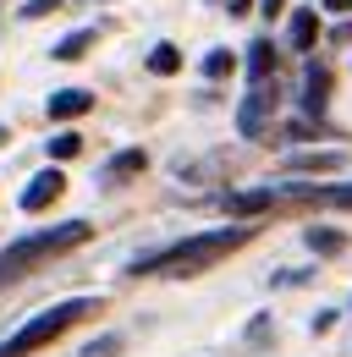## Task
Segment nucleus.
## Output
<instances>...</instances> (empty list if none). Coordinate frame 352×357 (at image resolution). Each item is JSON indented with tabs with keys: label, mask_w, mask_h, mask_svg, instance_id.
<instances>
[{
	"label": "nucleus",
	"mask_w": 352,
	"mask_h": 357,
	"mask_svg": "<svg viewBox=\"0 0 352 357\" xmlns=\"http://www.w3.org/2000/svg\"><path fill=\"white\" fill-rule=\"evenodd\" d=\"M248 242H254V225L231 220V225H220V231H198V236H182L171 248H154V253L132 259L127 275H138V280H187V275H204L210 264L231 259Z\"/></svg>",
	"instance_id": "f257e3e1"
},
{
	"label": "nucleus",
	"mask_w": 352,
	"mask_h": 357,
	"mask_svg": "<svg viewBox=\"0 0 352 357\" xmlns=\"http://www.w3.org/2000/svg\"><path fill=\"white\" fill-rule=\"evenodd\" d=\"M88 236H94V225H88V220H61V225H50V231H28V236H17L11 248H0V286L34 275L39 264L61 259V253H72V248H83Z\"/></svg>",
	"instance_id": "f03ea898"
},
{
	"label": "nucleus",
	"mask_w": 352,
	"mask_h": 357,
	"mask_svg": "<svg viewBox=\"0 0 352 357\" xmlns=\"http://www.w3.org/2000/svg\"><path fill=\"white\" fill-rule=\"evenodd\" d=\"M105 308L99 297H66V303H55V308H44L39 319H28L6 347H0V357H28V352H44L50 341H61L78 319H94V313Z\"/></svg>",
	"instance_id": "7ed1b4c3"
},
{
	"label": "nucleus",
	"mask_w": 352,
	"mask_h": 357,
	"mask_svg": "<svg viewBox=\"0 0 352 357\" xmlns=\"http://www.w3.org/2000/svg\"><path fill=\"white\" fill-rule=\"evenodd\" d=\"M275 105H281L275 77H270V83H254V89H248V99L237 105V132H242V137H259L264 127H270V116H275Z\"/></svg>",
	"instance_id": "20e7f679"
},
{
	"label": "nucleus",
	"mask_w": 352,
	"mask_h": 357,
	"mask_svg": "<svg viewBox=\"0 0 352 357\" xmlns=\"http://www.w3.org/2000/svg\"><path fill=\"white\" fill-rule=\"evenodd\" d=\"M330 89H336L330 66H325V61H308V66H303V93H298V105H303L308 121H325V110H330Z\"/></svg>",
	"instance_id": "39448f33"
},
{
	"label": "nucleus",
	"mask_w": 352,
	"mask_h": 357,
	"mask_svg": "<svg viewBox=\"0 0 352 357\" xmlns=\"http://www.w3.org/2000/svg\"><path fill=\"white\" fill-rule=\"evenodd\" d=\"M61 192H66V176H61V165H44L39 176L22 187V198H17V204H22V215H39V209H50Z\"/></svg>",
	"instance_id": "423d86ee"
},
{
	"label": "nucleus",
	"mask_w": 352,
	"mask_h": 357,
	"mask_svg": "<svg viewBox=\"0 0 352 357\" xmlns=\"http://www.w3.org/2000/svg\"><path fill=\"white\" fill-rule=\"evenodd\" d=\"M220 204H226L231 220H254V215H264V209L281 204V192H275V187H254V192H226Z\"/></svg>",
	"instance_id": "0eeeda50"
},
{
	"label": "nucleus",
	"mask_w": 352,
	"mask_h": 357,
	"mask_svg": "<svg viewBox=\"0 0 352 357\" xmlns=\"http://www.w3.org/2000/svg\"><path fill=\"white\" fill-rule=\"evenodd\" d=\"M143 171H149V154H143V149H122V154H110V160H105L99 181H105V187H122V181L143 176Z\"/></svg>",
	"instance_id": "6e6552de"
},
{
	"label": "nucleus",
	"mask_w": 352,
	"mask_h": 357,
	"mask_svg": "<svg viewBox=\"0 0 352 357\" xmlns=\"http://www.w3.org/2000/svg\"><path fill=\"white\" fill-rule=\"evenodd\" d=\"M44 110H50V121H78V116L94 110V93H88V89H55Z\"/></svg>",
	"instance_id": "1a4fd4ad"
},
{
	"label": "nucleus",
	"mask_w": 352,
	"mask_h": 357,
	"mask_svg": "<svg viewBox=\"0 0 352 357\" xmlns=\"http://www.w3.org/2000/svg\"><path fill=\"white\" fill-rule=\"evenodd\" d=\"M281 198H303V204H325V209H352V181H330V187H286Z\"/></svg>",
	"instance_id": "9d476101"
},
{
	"label": "nucleus",
	"mask_w": 352,
	"mask_h": 357,
	"mask_svg": "<svg viewBox=\"0 0 352 357\" xmlns=\"http://www.w3.org/2000/svg\"><path fill=\"white\" fill-rule=\"evenodd\" d=\"M286 45L298 50V55H308V50L319 45V11H314V6L292 11V22H286Z\"/></svg>",
	"instance_id": "9b49d317"
},
{
	"label": "nucleus",
	"mask_w": 352,
	"mask_h": 357,
	"mask_svg": "<svg viewBox=\"0 0 352 357\" xmlns=\"http://www.w3.org/2000/svg\"><path fill=\"white\" fill-rule=\"evenodd\" d=\"M303 248L314 259H336V253H347V231H336V225H308Z\"/></svg>",
	"instance_id": "f8f14e48"
},
{
	"label": "nucleus",
	"mask_w": 352,
	"mask_h": 357,
	"mask_svg": "<svg viewBox=\"0 0 352 357\" xmlns=\"http://www.w3.org/2000/svg\"><path fill=\"white\" fill-rule=\"evenodd\" d=\"M342 165V154L336 149H314V154H286V171L292 176H330Z\"/></svg>",
	"instance_id": "ddd939ff"
},
{
	"label": "nucleus",
	"mask_w": 352,
	"mask_h": 357,
	"mask_svg": "<svg viewBox=\"0 0 352 357\" xmlns=\"http://www.w3.org/2000/svg\"><path fill=\"white\" fill-rule=\"evenodd\" d=\"M275 61H281L275 45H270V39H254V45H248V77H254V83H270V77H275Z\"/></svg>",
	"instance_id": "4468645a"
},
{
	"label": "nucleus",
	"mask_w": 352,
	"mask_h": 357,
	"mask_svg": "<svg viewBox=\"0 0 352 357\" xmlns=\"http://www.w3.org/2000/svg\"><path fill=\"white\" fill-rule=\"evenodd\" d=\"M94 39H99V33H94V28H78V33H66V39H61V45L50 50V61H83L88 50H94Z\"/></svg>",
	"instance_id": "2eb2a0df"
},
{
	"label": "nucleus",
	"mask_w": 352,
	"mask_h": 357,
	"mask_svg": "<svg viewBox=\"0 0 352 357\" xmlns=\"http://www.w3.org/2000/svg\"><path fill=\"white\" fill-rule=\"evenodd\" d=\"M231 72H237V50L215 45L210 55H204V77H210V83H220V77H231Z\"/></svg>",
	"instance_id": "dca6fc26"
},
{
	"label": "nucleus",
	"mask_w": 352,
	"mask_h": 357,
	"mask_svg": "<svg viewBox=\"0 0 352 357\" xmlns=\"http://www.w3.org/2000/svg\"><path fill=\"white\" fill-rule=\"evenodd\" d=\"M149 72H154V77H176V72H182V50L176 45H154L149 50Z\"/></svg>",
	"instance_id": "f3484780"
},
{
	"label": "nucleus",
	"mask_w": 352,
	"mask_h": 357,
	"mask_svg": "<svg viewBox=\"0 0 352 357\" xmlns=\"http://www.w3.org/2000/svg\"><path fill=\"white\" fill-rule=\"evenodd\" d=\"M44 149H50V160L61 165V160H78V154H83V137H78V132H55Z\"/></svg>",
	"instance_id": "a211bd4d"
},
{
	"label": "nucleus",
	"mask_w": 352,
	"mask_h": 357,
	"mask_svg": "<svg viewBox=\"0 0 352 357\" xmlns=\"http://www.w3.org/2000/svg\"><path fill=\"white\" fill-rule=\"evenodd\" d=\"M336 324H342V308H319L314 319H308V330H314V335H330Z\"/></svg>",
	"instance_id": "6ab92c4d"
},
{
	"label": "nucleus",
	"mask_w": 352,
	"mask_h": 357,
	"mask_svg": "<svg viewBox=\"0 0 352 357\" xmlns=\"http://www.w3.org/2000/svg\"><path fill=\"white\" fill-rule=\"evenodd\" d=\"M314 280V269H275L270 275V286H308Z\"/></svg>",
	"instance_id": "aec40b11"
},
{
	"label": "nucleus",
	"mask_w": 352,
	"mask_h": 357,
	"mask_svg": "<svg viewBox=\"0 0 352 357\" xmlns=\"http://www.w3.org/2000/svg\"><path fill=\"white\" fill-rule=\"evenodd\" d=\"M55 6H61V0H22V11H17V17H28V22H39V17H50Z\"/></svg>",
	"instance_id": "412c9836"
},
{
	"label": "nucleus",
	"mask_w": 352,
	"mask_h": 357,
	"mask_svg": "<svg viewBox=\"0 0 352 357\" xmlns=\"http://www.w3.org/2000/svg\"><path fill=\"white\" fill-rule=\"evenodd\" d=\"M110 352H122V335H99V341H88L83 357H110Z\"/></svg>",
	"instance_id": "4be33fe9"
},
{
	"label": "nucleus",
	"mask_w": 352,
	"mask_h": 357,
	"mask_svg": "<svg viewBox=\"0 0 352 357\" xmlns=\"http://www.w3.org/2000/svg\"><path fill=\"white\" fill-rule=\"evenodd\" d=\"M330 45H352V17H342V22L330 28Z\"/></svg>",
	"instance_id": "5701e85b"
},
{
	"label": "nucleus",
	"mask_w": 352,
	"mask_h": 357,
	"mask_svg": "<svg viewBox=\"0 0 352 357\" xmlns=\"http://www.w3.org/2000/svg\"><path fill=\"white\" fill-rule=\"evenodd\" d=\"M319 11H336V17H347V11H352V0H319Z\"/></svg>",
	"instance_id": "b1692460"
},
{
	"label": "nucleus",
	"mask_w": 352,
	"mask_h": 357,
	"mask_svg": "<svg viewBox=\"0 0 352 357\" xmlns=\"http://www.w3.org/2000/svg\"><path fill=\"white\" fill-rule=\"evenodd\" d=\"M226 11H231V17H248V11H254V0H226Z\"/></svg>",
	"instance_id": "393cba45"
},
{
	"label": "nucleus",
	"mask_w": 352,
	"mask_h": 357,
	"mask_svg": "<svg viewBox=\"0 0 352 357\" xmlns=\"http://www.w3.org/2000/svg\"><path fill=\"white\" fill-rule=\"evenodd\" d=\"M259 17H281V0H259Z\"/></svg>",
	"instance_id": "a878e982"
},
{
	"label": "nucleus",
	"mask_w": 352,
	"mask_h": 357,
	"mask_svg": "<svg viewBox=\"0 0 352 357\" xmlns=\"http://www.w3.org/2000/svg\"><path fill=\"white\" fill-rule=\"evenodd\" d=\"M6 137H11V132H6V127H0V149H6Z\"/></svg>",
	"instance_id": "bb28decb"
}]
</instances>
